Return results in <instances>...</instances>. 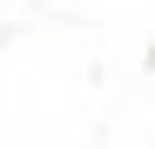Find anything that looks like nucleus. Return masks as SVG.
Returning <instances> with one entry per match:
<instances>
[]
</instances>
